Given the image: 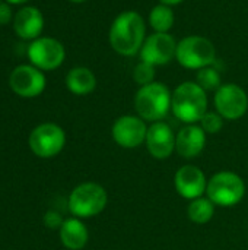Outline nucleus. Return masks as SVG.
Listing matches in <instances>:
<instances>
[{"mask_svg":"<svg viewBox=\"0 0 248 250\" xmlns=\"http://www.w3.org/2000/svg\"><path fill=\"white\" fill-rule=\"evenodd\" d=\"M146 25L136 10L121 12L111 23L108 40L113 50L121 56L130 57L140 53L146 40Z\"/></svg>","mask_w":248,"mask_h":250,"instance_id":"f257e3e1","label":"nucleus"},{"mask_svg":"<svg viewBox=\"0 0 248 250\" xmlns=\"http://www.w3.org/2000/svg\"><path fill=\"white\" fill-rule=\"evenodd\" d=\"M171 110L183 123L196 125L208 111V94L197 82H183L172 92Z\"/></svg>","mask_w":248,"mask_h":250,"instance_id":"f03ea898","label":"nucleus"},{"mask_svg":"<svg viewBox=\"0 0 248 250\" xmlns=\"http://www.w3.org/2000/svg\"><path fill=\"white\" fill-rule=\"evenodd\" d=\"M171 98L168 86L161 82L155 81L140 86L134 97L136 113L146 122H161L171 110Z\"/></svg>","mask_w":248,"mask_h":250,"instance_id":"7ed1b4c3","label":"nucleus"},{"mask_svg":"<svg viewBox=\"0 0 248 250\" xmlns=\"http://www.w3.org/2000/svg\"><path fill=\"white\" fill-rule=\"evenodd\" d=\"M108 202L105 189L94 182L76 186L69 196V211L76 218H91L101 214Z\"/></svg>","mask_w":248,"mask_h":250,"instance_id":"20e7f679","label":"nucleus"},{"mask_svg":"<svg viewBox=\"0 0 248 250\" xmlns=\"http://www.w3.org/2000/svg\"><path fill=\"white\" fill-rule=\"evenodd\" d=\"M175 59L186 69L200 70L213 64L216 59V50L213 42L206 37L189 35L178 41Z\"/></svg>","mask_w":248,"mask_h":250,"instance_id":"39448f33","label":"nucleus"},{"mask_svg":"<svg viewBox=\"0 0 248 250\" xmlns=\"http://www.w3.org/2000/svg\"><path fill=\"white\" fill-rule=\"evenodd\" d=\"M206 195L216 207L229 208L243 201L246 183L232 171H219L208 180Z\"/></svg>","mask_w":248,"mask_h":250,"instance_id":"423d86ee","label":"nucleus"},{"mask_svg":"<svg viewBox=\"0 0 248 250\" xmlns=\"http://www.w3.org/2000/svg\"><path fill=\"white\" fill-rule=\"evenodd\" d=\"M28 59L32 66L42 72L60 67L66 59L64 45L51 37H39L28 45Z\"/></svg>","mask_w":248,"mask_h":250,"instance_id":"0eeeda50","label":"nucleus"},{"mask_svg":"<svg viewBox=\"0 0 248 250\" xmlns=\"http://www.w3.org/2000/svg\"><path fill=\"white\" fill-rule=\"evenodd\" d=\"M28 144L37 157L53 158L64 148L66 133L56 123H42L31 132Z\"/></svg>","mask_w":248,"mask_h":250,"instance_id":"6e6552de","label":"nucleus"},{"mask_svg":"<svg viewBox=\"0 0 248 250\" xmlns=\"http://www.w3.org/2000/svg\"><path fill=\"white\" fill-rule=\"evenodd\" d=\"M215 108L227 120H238L248 110L247 92L237 83H222L215 91Z\"/></svg>","mask_w":248,"mask_h":250,"instance_id":"1a4fd4ad","label":"nucleus"},{"mask_svg":"<svg viewBox=\"0 0 248 250\" xmlns=\"http://www.w3.org/2000/svg\"><path fill=\"white\" fill-rule=\"evenodd\" d=\"M45 83L44 72L32 64L16 66L9 76L10 89L23 98L38 97L45 89Z\"/></svg>","mask_w":248,"mask_h":250,"instance_id":"9d476101","label":"nucleus"},{"mask_svg":"<svg viewBox=\"0 0 248 250\" xmlns=\"http://www.w3.org/2000/svg\"><path fill=\"white\" fill-rule=\"evenodd\" d=\"M177 41L168 32H153L146 37L140 48V60L153 66H162L175 59Z\"/></svg>","mask_w":248,"mask_h":250,"instance_id":"9b49d317","label":"nucleus"},{"mask_svg":"<svg viewBox=\"0 0 248 250\" xmlns=\"http://www.w3.org/2000/svg\"><path fill=\"white\" fill-rule=\"evenodd\" d=\"M148 126L139 116H121L118 117L111 129L114 142L126 149H134L146 141Z\"/></svg>","mask_w":248,"mask_h":250,"instance_id":"f8f14e48","label":"nucleus"},{"mask_svg":"<svg viewBox=\"0 0 248 250\" xmlns=\"http://www.w3.org/2000/svg\"><path fill=\"white\" fill-rule=\"evenodd\" d=\"M175 133L170 125L164 122H155L148 127L146 148L149 154L156 160H167L175 151Z\"/></svg>","mask_w":248,"mask_h":250,"instance_id":"ddd939ff","label":"nucleus"},{"mask_svg":"<svg viewBox=\"0 0 248 250\" xmlns=\"http://www.w3.org/2000/svg\"><path fill=\"white\" fill-rule=\"evenodd\" d=\"M174 186L180 196L186 199H197L206 193L208 179L205 173L196 166H183L174 176Z\"/></svg>","mask_w":248,"mask_h":250,"instance_id":"4468645a","label":"nucleus"},{"mask_svg":"<svg viewBox=\"0 0 248 250\" xmlns=\"http://www.w3.org/2000/svg\"><path fill=\"white\" fill-rule=\"evenodd\" d=\"M13 31L15 34L26 41H34L39 38L44 29V16L41 10L35 6H23L13 16Z\"/></svg>","mask_w":248,"mask_h":250,"instance_id":"2eb2a0df","label":"nucleus"},{"mask_svg":"<svg viewBox=\"0 0 248 250\" xmlns=\"http://www.w3.org/2000/svg\"><path fill=\"white\" fill-rule=\"evenodd\" d=\"M206 146V132L200 125H187L177 133L175 151L186 160L196 158Z\"/></svg>","mask_w":248,"mask_h":250,"instance_id":"dca6fc26","label":"nucleus"},{"mask_svg":"<svg viewBox=\"0 0 248 250\" xmlns=\"http://www.w3.org/2000/svg\"><path fill=\"white\" fill-rule=\"evenodd\" d=\"M89 233L86 226L79 218H69L60 227V240L69 250L83 249L88 243Z\"/></svg>","mask_w":248,"mask_h":250,"instance_id":"f3484780","label":"nucleus"},{"mask_svg":"<svg viewBox=\"0 0 248 250\" xmlns=\"http://www.w3.org/2000/svg\"><path fill=\"white\" fill-rule=\"evenodd\" d=\"M66 86L75 95H88L96 88V78L91 69L76 66L66 75Z\"/></svg>","mask_w":248,"mask_h":250,"instance_id":"a211bd4d","label":"nucleus"},{"mask_svg":"<svg viewBox=\"0 0 248 250\" xmlns=\"http://www.w3.org/2000/svg\"><path fill=\"white\" fill-rule=\"evenodd\" d=\"M175 22V15L171 6L156 4L149 13V25L155 32H168Z\"/></svg>","mask_w":248,"mask_h":250,"instance_id":"6ab92c4d","label":"nucleus"},{"mask_svg":"<svg viewBox=\"0 0 248 250\" xmlns=\"http://www.w3.org/2000/svg\"><path fill=\"white\" fill-rule=\"evenodd\" d=\"M215 214V204L209 198L193 199L187 208L189 218L196 224H206L212 220Z\"/></svg>","mask_w":248,"mask_h":250,"instance_id":"aec40b11","label":"nucleus"},{"mask_svg":"<svg viewBox=\"0 0 248 250\" xmlns=\"http://www.w3.org/2000/svg\"><path fill=\"white\" fill-rule=\"evenodd\" d=\"M196 82L208 92V91H218L219 86L222 85L221 81V75L219 72L213 67V66H208L203 67L200 70H197V76H196Z\"/></svg>","mask_w":248,"mask_h":250,"instance_id":"412c9836","label":"nucleus"},{"mask_svg":"<svg viewBox=\"0 0 248 250\" xmlns=\"http://www.w3.org/2000/svg\"><path fill=\"white\" fill-rule=\"evenodd\" d=\"M133 79L140 86H145L148 83L155 82L153 81L155 79V66L140 60L133 69Z\"/></svg>","mask_w":248,"mask_h":250,"instance_id":"4be33fe9","label":"nucleus"},{"mask_svg":"<svg viewBox=\"0 0 248 250\" xmlns=\"http://www.w3.org/2000/svg\"><path fill=\"white\" fill-rule=\"evenodd\" d=\"M200 127L210 135L219 133L224 127V117L218 111H206L200 119Z\"/></svg>","mask_w":248,"mask_h":250,"instance_id":"5701e85b","label":"nucleus"},{"mask_svg":"<svg viewBox=\"0 0 248 250\" xmlns=\"http://www.w3.org/2000/svg\"><path fill=\"white\" fill-rule=\"evenodd\" d=\"M13 16L10 4L7 1H0V25H7L13 21Z\"/></svg>","mask_w":248,"mask_h":250,"instance_id":"b1692460","label":"nucleus"},{"mask_svg":"<svg viewBox=\"0 0 248 250\" xmlns=\"http://www.w3.org/2000/svg\"><path fill=\"white\" fill-rule=\"evenodd\" d=\"M44 223L48 229H60L61 224L64 223L61 220V217L57 214V212H53V211H48L44 217Z\"/></svg>","mask_w":248,"mask_h":250,"instance_id":"393cba45","label":"nucleus"},{"mask_svg":"<svg viewBox=\"0 0 248 250\" xmlns=\"http://www.w3.org/2000/svg\"><path fill=\"white\" fill-rule=\"evenodd\" d=\"M184 0H159V3H162V4H167V6H175V4H180V3H183Z\"/></svg>","mask_w":248,"mask_h":250,"instance_id":"a878e982","label":"nucleus"},{"mask_svg":"<svg viewBox=\"0 0 248 250\" xmlns=\"http://www.w3.org/2000/svg\"><path fill=\"white\" fill-rule=\"evenodd\" d=\"M4 1H7L9 4H25L29 0H4Z\"/></svg>","mask_w":248,"mask_h":250,"instance_id":"bb28decb","label":"nucleus"},{"mask_svg":"<svg viewBox=\"0 0 248 250\" xmlns=\"http://www.w3.org/2000/svg\"><path fill=\"white\" fill-rule=\"evenodd\" d=\"M69 1H72V3H83L86 0H69Z\"/></svg>","mask_w":248,"mask_h":250,"instance_id":"cd10ccee","label":"nucleus"}]
</instances>
